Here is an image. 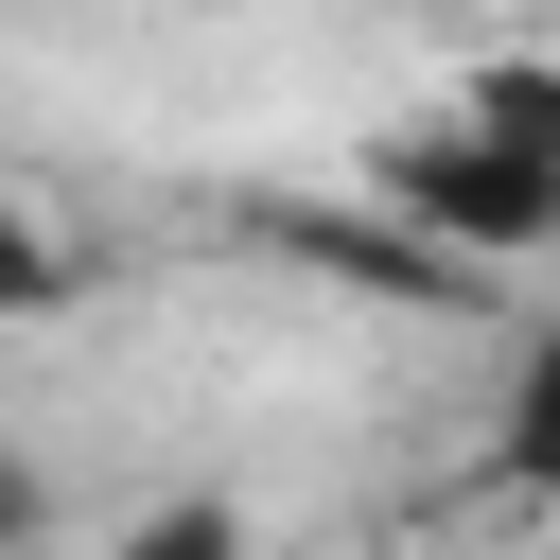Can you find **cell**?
Here are the masks:
<instances>
[{
  "instance_id": "cell-3",
  "label": "cell",
  "mask_w": 560,
  "mask_h": 560,
  "mask_svg": "<svg viewBox=\"0 0 560 560\" xmlns=\"http://www.w3.org/2000/svg\"><path fill=\"white\" fill-rule=\"evenodd\" d=\"M35 525H52V490H35V455L0 438V560H35Z\"/></svg>"
},
{
  "instance_id": "cell-2",
  "label": "cell",
  "mask_w": 560,
  "mask_h": 560,
  "mask_svg": "<svg viewBox=\"0 0 560 560\" xmlns=\"http://www.w3.org/2000/svg\"><path fill=\"white\" fill-rule=\"evenodd\" d=\"M490 472H508L525 508H560V315H542L525 368H508V438H490Z\"/></svg>"
},
{
  "instance_id": "cell-4",
  "label": "cell",
  "mask_w": 560,
  "mask_h": 560,
  "mask_svg": "<svg viewBox=\"0 0 560 560\" xmlns=\"http://www.w3.org/2000/svg\"><path fill=\"white\" fill-rule=\"evenodd\" d=\"M0 298H52V280H35V245H18V228H0Z\"/></svg>"
},
{
  "instance_id": "cell-1",
  "label": "cell",
  "mask_w": 560,
  "mask_h": 560,
  "mask_svg": "<svg viewBox=\"0 0 560 560\" xmlns=\"http://www.w3.org/2000/svg\"><path fill=\"white\" fill-rule=\"evenodd\" d=\"M368 175H385L402 228H438V245H472V262L560 245V70H472V88L402 105V122L368 140Z\"/></svg>"
}]
</instances>
